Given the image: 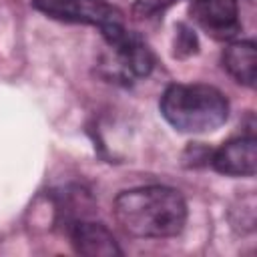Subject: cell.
<instances>
[{
  "instance_id": "1",
  "label": "cell",
  "mask_w": 257,
  "mask_h": 257,
  "mask_svg": "<svg viewBox=\"0 0 257 257\" xmlns=\"http://www.w3.org/2000/svg\"><path fill=\"white\" fill-rule=\"evenodd\" d=\"M112 211L122 231L139 239L175 237L187 223V203L183 195L165 185L122 191L114 199Z\"/></svg>"
},
{
  "instance_id": "2",
  "label": "cell",
  "mask_w": 257,
  "mask_h": 257,
  "mask_svg": "<svg viewBox=\"0 0 257 257\" xmlns=\"http://www.w3.org/2000/svg\"><path fill=\"white\" fill-rule=\"evenodd\" d=\"M161 114L179 133L203 135L227 120L229 102L209 84H171L161 96Z\"/></svg>"
},
{
  "instance_id": "3",
  "label": "cell",
  "mask_w": 257,
  "mask_h": 257,
  "mask_svg": "<svg viewBox=\"0 0 257 257\" xmlns=\"http://www.w3.org/2000/svg\"><path fill=\"white\" fill-rule=\"evenodd\" d=\"M100 34L112 54L108 70L118 78H139L153 70L155 58L143 38L122 26V20L110 22L100 28Z\"/></svg>"
},
{
  "instance_id": "4",
  "label": "cell",
  "mask_w": 257,
  "mask_h": 257,
  "mask_svg": "<svg viewBox=\"0 0 257 257\" xmlns=\"http://www.w3.org/2000/svg\"><path fill=\"white\" fill-rule=\"evenodd\" d=\"M32 6L54 20L90 24L98 30L110 22H118L122 16L106 0H32Z\"/></svg>"
},
{
  "instance_id": "5",
  "label": "cell",
  "mask_w": 257,
  "mask_h": 257,
  "mask_svg": "<svg viewBox=\"0 0 257 257\" xmlns=\"http://www.w3.org/2000/svg\"><path fill=\"white\" fill-rule=\"evenodd\" d=\"M191 18L207 34L229 40L241 30L237 0H193Z\"/></svg>"
},
{
  "instance_id": "6",
  "label": "cell",
  "mask_w": 257,
  "mask_h": 257,
  "mask_svg": "<svg viewBox=\"0 0 257 257\" xmlns=\"http://www.w3.org/2000/svg\"><path fill=\"white\" fill-rule=\"evenodd\" d=\"M66 231L74 251L80 255L112 257L122 253L112 233L98 221H90L86 217H74L66 221Z\"/></svg>"
},
{
  "instance_id": "7",
  "label": "cell",
  "mask_w": 257,
  "mask_h": 257,
  "mask_svg": "<svg viewBox=\"0 0 257 257\" xmlns=\"http://www.w3.org/2000/svg\"><path fill=\"white\" fill-rule=\"evenodd\" d=\"M211 167L227 177H253L257 171V141L255 137H239L221 145L209 155Z\"/></svg>"
},
{
  "instance_id": "8",
  "label": "cell",
  "mask_w": 257,
  "mask_h": 257,
  "mask_svg": "<svg viewBox=\"0 0 257 257\" xmlns=\"http://www.w3.org/2000/svg\"><path fill=\"white\" fill-rule=\"evenodd\" d=\"M223 68L245 86H255V70H257V50L253 40H237L231 42L223 50Z\"/></svg>"
},
{
  "instance_id": "9",
  "label": "cell",
  "mask_w": 257,
  "mask_h": 257,
  "mask_svg": "<svg viewBox=\"0 0 257 257\" xmlns=\"http://www.w3.org/2000/svg\"><path fill=\"white\" fill-rule=\"evenodd\" d=\"M195 52H197L195 32L189 26L179 24L177 26V36H175V54L177 56H189V54H195Z\"/></svg>"
},
{
  "instance_id": "10",
  "label": "cell",
  "mask_w": 257,
  "mask_h": 257,
  "mask_svg": "<svg viewBox=\"0 0 257 257\" xmlns=\"http://www.w3.org/2000/svg\"><path fill=\"white\" fill-rule=\"evenodd\" d=\"M171 4H173V0H137L135 14H137V18H151V16L165 12V8H169Z\"/></svg>"
}]
</instances>
